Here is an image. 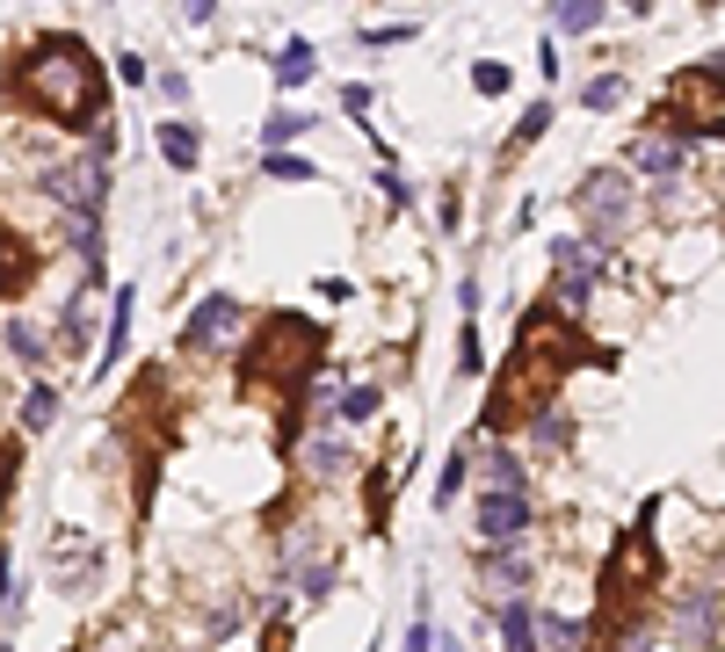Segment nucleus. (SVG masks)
<instances>
[{
  "mask_svg": "<svg viewBox=\"0 0 725 652\" xmlns=\"http://www.w3.org/2000/svg\"><path fill=\"white\" fill-rule=\"evenodd\" d=\"M479 370H486V356H479V334L465 319V334H457V378H479Z\"/></svg>",
  "mask_w": 725,
  "mask_h": 652,
  "instance_id": "393cba45",
  "label": "nucleus"
},
{
  "mask_svg": "<svg viewBox=\"0 0 725 652\" xmlns=\"http://www.w3.org/2000/svg\"><path fill=\"white\" fill-rule=\"evenodd\" d=\"M8 348H15V362H30V370L44 362V334H36L30 319H8Z\"/></svg>",
  "mask_w": 725,
  "mask_h": 652,
  "instance_id": "6ab92c4d",
  "label": "nucleus"
},
{
  "mask_svg": "<svg viewBox=\"0 0 725 652\" xmlns=\"http://www.w3.org/2000/svg\"><path fill=\"white\" fill-rule=\"evenodd\" d=\"M552 30H559V36H587V30H603V0H559Z\"/></svg>",
  "mask_w": 725,
  "mask_h": 652,
  "instance_id": "9b49d317",
  "label": "nucleus"
},
{
  "mask_svg": "<svg viewBox=\"0 0 725 652\" xmlns=\"http://www.w3.org/2000/svg\"><path fill=\"white\" fill-rule=\"evenodd\" d=\"M0 652H8V645H0Z\"/></svg>",
  "mask_w": 725,
  "mask_h": 652,
  "instance_id": "473e14b6",
  "label": "nucleus"
},
{
  "mask_svg": "<svg viewBox=\"0 0 725 652\" xmlns=\"http://www.w3.org/2000/svg\"><path fill=\"white\" fill-rule=\"evenodd\" d=\"M609 269V247L587 240V232H573V240H552V305L559 312H581L587 297H595V283H603Z\"/></svg>",
  "mask_w": 725,
  "mask_h": 652,
  "instance_id": "7ed1b4c3",
  "label": "nucleus"
},
{
  "mask_svg": "<svg viewBox=\"0 0 725 652\" xmlns=\"http://www.w3.org/2000/svg\"><path fill=\"white\" fill-rule=\"evenodd\" d=\"M479 479H486V493H522V464L508 457V449H494V457H486V471H479Z\"/></svg>",
  "mask_w": 725,
  "mask_h": 652,
  "instance_id": "2eb2a0df",
  "label": "nucleus"
},
{
  "mask_svg": "<svg viewBox=\"0 0 725 652\" xmlns=\"http://www.w3.org/2000/svg\"><path fill=\"white\" fill-rule=\"evenodd\" d=\"M87 326H95V297H73V305H66V319H58V341H66V348H87Z\"/></svg>",
  "mask_w": 725,
  "mask_h": 652,
  "instance_id": "4468645a",
  "label": "nucleus"
},
{
  "mask_svg": "<svg viewBox=\"0 0 725 652\" xmlns=\"http://www.w3.org/2000/svg\"><path fill=\"white\" fill-rule=\"evenodd\" d=\"M544 123H552V102H530L516 123V145H530V138H544Z\"/></svg>",
  "mask_w": 725,
  "mask_h": 652,
  "instance_id": "cd10ccee",
  "label": "nucleus"
},
{
  "mask_svg": "<svg viewBox=\"0 0 725 652\" xmlns=\"http://www.w3.org/2000/svg\"><path fill=\"white\" fill-rule=\"evenodd\" d=\"M269 174H277V182H312V167L297 153H269Z\"/></svg>",
  "mask_w": 725,
  "mask_h": 652,
  "instance_id": "c85d7f7f",
  "label": "nucleus"
},
{
  "mask_svg": "<svg viewBox=\"0 0 725 652\" xmlns=\"http://www.w3.org/2000/svg\"><path fill=\"white\" fill-rule=\"evenodd\" d=\"M573 210H581V225H587V240H617L624 232V218H631V174L624 167H595V174H581V189H573Z\"/></svg>",
  "mask_w": 725,
  "mask_h": 652,
  "instance_id": "20e7f679",
  "label": "nucleus"
},
{
  "mask_svg": "<svg viewBox=\"0 0 725 652\" xmlns=\"http://www.w3.org/2000/svg\"><path fill=\"white\" fill-rule=\"evenodd\" d=\"M522 530H530V500L522 493H479V536L494 551L522 544Z\"/></svg>",
  "mask_w": 725,
  "mask_h": 652,
  "instance_id": "423d86ee",
  "label": "nucleus"
},
{
  "mask_svg": "<svg viewBox=\"0 0 725 652\" xmlns=\"http://www.w3.org/2000/svg\"><path fill=\"white\" fill-rule=\"evenodd\" d=\"M277 80H283V87L312 80V44H305V36H291V44L277 52Z\"/></svg>",
  "mask_w": 725,
  "mask_h": 652,
  "instance_id": "dca6fc26",
  "label": "nucleus"
},
{
  "mask_svg": "<svg viewBox=\"0 0 725 652\" xmlns=\"http://www.w3.org/2000/svg\"><path fill=\"white\" fill-rule=\"evenodd\" d=\"M581 102H587V109H617V102H624V80H617V73L587 80V87H581Z\"/></svg>",
  "mask_w": 725,
  "mask_h": 652,
  "instance_id": "b1692460",
  "label": "nucleus"
},
{
  "mask_svg": "<svg viewBox=\"0 0 725 652\" xmlns=\"http://www.w3.org/2000/svg\"><path fill=\"white\" fill-rule=\"evenodd\" d=\"M711 631H718V587H690V595L674 601V645L704 652Z\"/></svg>",
  "mask_w": 725,
  "mask_h": 652,
  "instance_id": "0eeeda50",
  "label": "nucleus"
},
{
  "mask_svg": "<svg viewBox=\"0 0 725 652\" xmlns=\"http://www.w3.org/2000/svg\"><path fill=\"white\" fill-rule=\"evenodd\" d=\"M690 138H668V131H639L624 145V174H639V182H674V174L690 167Z\"/></svg>",
  "mask_w": 725,
  "mask_h": 652,
  "instance_id": "39448f33",
  "label": "nucleus"
},
{
  "mask_svg": "<svg viewBox=\"0 0 725 652\" xmlns=\"http://www.w3.org/2000/svg\"><path fill=\"white\" fill-rule=\"evenodd\" d=\"M232 326H240V297H204L196 319L182 326V348H210L218 334H232Z\"/></svg>",
  "mask_w": 725,
  "mask_h": 652,
  "instance_id": "6e6552de",
  "label": "nucleus"
},
{
  "mask_svg": "<svg viewBox=\"0 0 725 652\" xmlns=\"http://www.w3.org/2000/svg\"><path fill=\"white\" fill-rule=\"evenodd\" d=\"M0 500H8V457H0Z\"/></svg>",
  "mask_w": 725,
  "mask_h": 652,
  "instance_id": "2f4dec72",
  "label": "nucleus"
},
{
  "mask_svg": "<svg viewBox=\"0 0 725 652\" xmlns=\"http://www.w3.org/2000/svg\"><path fill=\"white\" fill-rule=\"evenodd\" d=\"M522 587H530V566H522L516 551H494V558H486V595L508 609V601H522Z\"/></svg>",
  "mask_w": 725,
  "mask_h": 652,
  "instance_id": "1a4fd4ad",
  "label": "nucleus"
},
{
  "mask_svg": "<svg viewBox=\"0 0 725 652\" xmlns=\"http://www.w3.org/2000/svg\"><path fill=\"white\" fill-rule=\"evenodd\" d=\"M378 413V384H356V392L342 399V421H370Z\"/></svg>",
  "mask_w": 725,
  "mask_h": 652,
  "instance_id": "bb28decb",
  "label": "nucleus"
},
{
  "mask_svg": "<svg viewBox=\"0 0 725 652\" xmlns=\"http://www.w3.org/2000/svg\"><path fill=\"white\" fill-rule=\"evenodd\" d=\"M160 95H167V102L182 109V102H190V80H182V73H160Z\"/></svg>",
  "mask_w": 725,
  "mask_h": 652,
  "instance_id": "c756f323",
  "label": "nucleus"
},
{
  "mask_svg": "<svg viewBox=\"0 0 725 652\" xmlns=\"http://www.w3.org/2000/svg\"><path fill=\"white\" fill-rule=\"evenodd\" d=\"M305 131H312V117H297V109H277V117L261 123V138H269L277 153H283V138H305Z\"/></svg>",
  "mask_w": 725,
  "mask_h": 652,
  "instance_id": "4be33fe9",
  "label": "nucleus"
},
{
  "mask_svg": "<svg viewBox=\"0 0 725 652\" xmlns=\"http://www.w3.org/2000/svg\"><path fill=\"white\" fill-rule=\"evenodd\" d=\"M530 435H537V449H566V443H573V421H566L559 406H544V413L530 421Z\"/></svg>",
  "mask_w": 725,
  "mask_h": 652,
  "instance_id": "f3484780",
  "label": "nucleus"
},
{
  "mask_svg": "<svg viewBox=\"0 0 725 652\" xmlns=\"http://www.w3.org/2000/svg\"><path fill=\"white\" fill-rule=\"evenodd\" d=\"M22 95L58 123H95L102 117V66L87 58L80 36H44L22 66Z\"/></svg>",
  "mask_w": 725,
  "mask_h": 652,
  "instance_id": "f257e3e1",
  "label": "nucleus"
},
{
  "mask_svg": "<svg viewBox=\"0 0 725 652\" xmlns=\"http://www.w3.org/2000/svg\"><path fill=\"white\" fill-rule=\"evenodd\" d=\"M131 297H139V291L123 283V291H117V312H109V326H102V356H123V341H131Z\"/></svg>",
  "mask_w": 725,
  "mask_h": 652,
  "instance_id": "f8f14e48",
  "label": "nucleus"
},
{
  "mask_svg": "<svg viewBox=\"0 0 725 652\" xmlns=\"http://www.w3.org/2000/svg\"><path fill=\"white\" fill-rule=\"evenodd\" d=\"M472 87H479V95H508V66L501 58H479V66H472Z\"/></svg>",
  "mask_w": 725,
  "mask_h": 652,
  "instance_id": "a878e982",
  "label": "nucleus"
},
{
  "mask_svg": "<svg viewBox=\"0 0 725 652\" xmlns=\"http://www.w3.org/2000/svg\"><path fill=\"white\" fill-rule=\"evenodd\" d=\"M501 652H544V645H537V617L522 609V601L501 609Z\"/></svg>",
  "mask_w": 725,
  "mask_h": 652,
  "instance_id": "9d476101",
  "label": "nucleus"
},
{
  "mask_svg": "<svg viewBox=\"0 0 725 652\" xmlns=\"http://www.w3.org/2000/svg\"><path fill=\"white\" fill-rule=\"evenodd\" d=\"M537 638H544L552 652H581V623H573V617H544V623H537Z\"/></svg>",
  "mask_w": 725,
  "mask_h": 652,
  "instance_id": "412c9836",
  "label": "nucleus"
},
{
  "mask_svg": "<svg viewBox=\"0 0 725 652\" xmlns=\"http://www.w3.org/2000/svg\"><path fill=\"white\" fill-rule=\"evenodd\" d=\"M465 471H472V443H457V449H450V464H443V486H435V500H443V508L457 500V486H465Z\"/></svg>",
  "mask_w": 725,
  "mask_h": 652,
  "instance_id": "aec40b11",
  "label": "nucleus"
},
{
  "mask_svg": "<svg viewBox=\"0 0 725 652\" xmlns=\"http://www.w3.org/2000/svg\"><path fill=\"white\" fill-rule=\"evenodd\" d=\"M407 652H435V631H429V617H414V631H407Z\"/></svg>",
  "mask_w": 725,
  "mask_h": 652,
  "instance_id": "7c9ffc66",
  "label": "nucleus"
},
{
  "mask_svg": "<svg viewBox=\"0 0 725 652\" xmlns=\"http://www.w3.org/2000/svg\"><path fill=\"white\" fill-rule=\"evenodd\" d=\"M52 421H58V392H52V384H36L30 406H22V428H52Z\"/></svg>",
  "mask_w": 725,
  "mask_h": 652,
  "instance_id": "5701e85b",
  "label": "nucleus"
},
{
  "mask_svg": "<svg viewBox=\"0 0 725 652\" xmlns=\"http://www.w3.org/2000/svg\"><path fill=\"white\" fill-rule=\"evenodd\" d=\"M696 123L725 138V58H704L696 73H682L668 87V102L653 109V131H668V138H690Z\"/></svg>",
  "mask_w": 725,
  "mask_h": 652,
  "instance_id": "f03ea898",
  "label": "nucleus"
},
{
  "mask_svg": "<svg viewBox=\"0 0 725 652\" xmlns=\"http://www.w3.org/2000/svg\"><path fill=\"white\" fill-rule=\"evenodd\" d=\"M160 153H167L174 167H196V153H204V145H196L190 123H160Z\"/></svg>",
  "mask_w": 725,
  "mask_h": 652,
  "instance_id": "ddd939ff",
  "label": "nucleus"
},
{
  "mask_svg": "<svg viewBox=\"0 0 725 652\" xmlns=\"http://www.w3.org/2000/svg\"><path fill=\"white\" fill-rule=\"evenodd\" d=\"M305 464H312V471H320V479H334V471H342V464H348V449H342V435H312V449H305Z\"/></svg>",
  "mask_w": 725,
  "mask_h": 652,
  "instance_id": "a211bd4d",
  "label": "nucleus"
}]
</instances>
